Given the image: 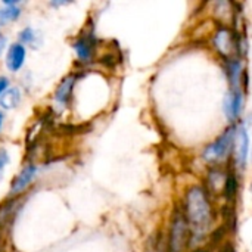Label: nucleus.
<instances>
[{
  "label": "nucleus",
  "instance_id": "f257e3e1",
  "mask_svg": "<svg viewBox=\"0 0 252 252\" xmlns=\"http://www.w3.org/2000/svg\"><path fill=\"white\" fill-rule=\"evenodd\" d=\"M185 219L196 232H205L213 223V207L201 186H192L185 196Z\"/></svg>",
  "mask_w": 252,
  "mask_h": 252
},
{
  "label": "nucleus",
  "instance_id": "f03ea898",
  "mask_svg": "<svg viewBox=\"0 0 252 252\" xmlns=\"http://www.w3.org/2000/svg\"><path fill=\"white\" fill-rule=\"evenodd\" d=\"M238 127L233 124L229 127L221 136H219L213 143L207 145L202 151V158L208 164H220L229 158L232 151H235V139H236Z\"/></svg>",
  "mask_w": 252,
  "mask_h": 252
},
{
  "label": "nucleus",
  "instance_id": "7ed1b4c3",
  "mask_svg": "<svg viewBox=\"0 0 252 252\" xmlns=\"http://www.w3.org/2000/svg\"><path fill=\"white\" fill-rule=\"evenodd\" d=\"M189 239L188 221L185 216L177 214L173 220L170 230V252H183Z\"/></svg>",
  "mask_w": 252,
  "mask_h": 252
},
{
  "label": "nucleus",
  "instance_id": "20e7f679",
  "mask_svg": "<svg viewBox=\"0 0 252 252\" xmlns=\"http://www.w3.org/2000/svg\"><path fill=\"white\" fill-rule=\"evenodd\" d=\"M213 44H214L216 50H217L223 58H226V59H230L233 49L238 46L236 41H235V38H233L232 31L227 30V28H220V30L216 32V35H214V38H213Z\"/></svg>",
  "mask_w": 252,
  "mask_h": 252
},
{
  "label": "nucleus",
  "instance_id": "39448f33",
  "mask_svg": "<svg viewBox=\"0 0 252 252\" xmlns=\"http://www.w3.org/2000/svg\"><path fill=\"white\" fill-rule=\"evenodd\" d=\"M244 109V90H230L224 99V112L229 121H236Z\"/></svg>",
  "mask_w": 252,
  "mask_h": 252
},
{
  "label": "nucleus",
  "instance_id": "423d86ee",
  "mask_svg": "<svg viewBox=\"0 0 252 252\" xmlns=\"http://www.w3.org/2000/svg\"><path fill=\"white\" fill-rule=\"evenodd\" d=\"M235 155H236V162L241 168L247 167L248 157H250V136L247 128L238 127L236 131V139H235Z\"/></svg>",
  "mask_w": 252,
  "mask_h": 252
},
{
  "label": "nucleus",
  "instance_id": "0eeeda50",
  "mask_svg": "<svg viewBox=\"0 0 252 252\" xmlns=\"http://www.w3.org/2000/svg\"><path fill=\"white\" fill-rule=\"evenodd\" d=\"M35 173H37V167L35 165H27V167H24L19 171V174L15 177V180L12 182V185H10V193L12 195H18V193L24 192L30 186V183L34 180Z\"/></svg>",
  "mask_w": 252,
  "mask_h": 252
},
{
  "label": "nucleus",
  "instance_id": "6e6552de",
  "mask_svg": "<svg viewBox=\"0 0 252 252\" xmlns=\"http://www.w3.org/2000/svg\"><path fill=\"white\" fill-rule=\"evenodd\" d=\"M25 56H27L25 46H22L21 43L12 44L6 55V66L9 68V71L18 72L25 62Z\"/></svg>",
  "mask_w": 252,
  "mask_h": 252
},
{
  "label": "nucleus",
  "instance_id": "1a4fd4ad",
  "mask_svg": "<svg viewBox=\"0 0 252 252\" xmlns=\"http://www.w3.org/2000/svg\"><path fill=\"white\" fill-rule=\"evenodd\" d=\"M227 77L230 83V90H238L242 89V74L244 68L239 59H229L227 62Z\"/></svg>",
  "mask_w": 252,
  "mask_h": 252
},
{
  "label": "nucleus",
  "instance_id": "9d476101",
  "mask_svg": "<svg viewBox=\"0 0 252 252\" xmlns=\"http://www.w3.org/2000/svg\"><path fill=\"white\" fill-rule=\"evenodd\" d=\"M72 47L81 61H89L93 55V40L87 35H83L78 40H75Z\"/></svg>",
  "mask_w": 252,
  "mask_h": 252
},
{
  "label": "nucleus",
  "instance_id": "9b49d317",
  "mask_svg": "<svg viewBox=\"0 0 252 252\" xmlns=\"http://www.w3.org/2000/svg\"><path fill=\"white\" fill-rule=\"evenodd\" d=\"M21 102V90L16 87L6 89L3 94L0 96V106L4 109H13Z\"/></svg>",
  "mask_w": 252,
  "mask_h": 252
},
{
  "label": "nucleus",
  "instance_id": "f8f14e48",
  "mask_svg": "<svg viewBox=\"0 0 252 252\" xmlns=\"http://www.w3.org/2000/svg\"><path fill=\"white\" fill-rule=\"evenodd\" d=\"M21 15V7L16 6V1H4V7L0 9V24L15 21Z\"/></svg>",
  "mask_w": 252,
  "mask_h": 252
},
{
  "label": "nucleus",
  "instance_id": "ddd939ff",
  "mask_svg": "<svg viewBox=\"0 0 252 252\" xmlns=\"http://www.w3.org/2000/svg\"><path fill=\"white\" fill-rule=\"evenodd\" d=\"M72 86H74V77H68L59 84V87L56 90V96H55L58 103H66L68 102V99L71 96Z\"/></svg>",
  "mask_w": 252,
  "mask_h": 252
},
{
  "label": "nucleus",
  "instance_id": "4468645a",
  "mask_svg": "<svg viewBox=\"0 0 252 252\" xmlns=\"http://www.w3.org/2000/svg\"><path fill=\"white\" fill-rule=\"evenodd\" d=\"M236 192H238V179H236L235 173L230 171V173L226 176L224 186H223V193H224V196H226L227 201H232V199L235 198Z\"/></svg>",
  "mask_w": 252,
  "mask_h": 252
},
{
  "label": "nucleus",
  "instance_id": "2eb2a0df",
  "mask_svg": "<svg viewBox=\"0 0 252 252\" xmlns=\"http://www.w3.org/2000/svg\"><path fill=\"white\" fill-rule=\"evenodd\" d=\"M34 38H35V32H34L32 28H30V27L24 28V30L19 32V40H21V44H22V46L32 43Z\"/></svg>",
  "mask_w": 252,
  "mask_h": 252
},
{
  "label": "nucleus",
  "instance_id": "dca6fc26",
  "mask_svg": "<svg viewBox=\"0 0 252 252\" xmlns=\"http://www.w3.org/2000/svg\"><path fill=\"white\" fill-rule=\"evenodd\" d=\"M7 162H9V155H7V152H6L4 149H0V179H1V176H3V171H4Z\"/></svg>",
  "mask_w": 252,
  "mask_h": 252
},
{
  "label": "nucleus",
  "instance_id": "f3484780",
  "mask_svg": "<svg viewBox=\"0 0 252 252\" xmlns=\"http://www.w3.org/2000/svg\"><path fill=\"white\" fill-rule=\"evenodd\" d=\"M7 86H9V80H7L6 77L0 75V96H1V94H3V92L7 89Z\"/></svg>",
  "mask_w": 252,
  "mask_h": 252
},
{
  "label": "nucleus",
  "instance_id": "a211bd4d",
  "mask_svg": "<svg viewBox=\"0 0 252 252\" xmlns=\"http://www.w3.org/2000/svg\"><path fill=\"white\" fill-rule=\"evenodd\" d=\"M4 46H6V38H4V37H0V55H1Z\"/></svg>",
  "mask_w": 252,
  "mask_h": 252
},
{
  "label": "nucleus",
  "instance_id": "6ab92c4d",
  "mask_svg": "<svg viewBox=\"0 0 252 252\" xmlns=\"http://www.w3.org/2000/svg\"><path fill=\"white\" fill-rule=\"evenodd\" d=\"M3 120H4L3 112H0V131H1V126H3Z\"/></svg>",
  "mask_w": 252,
  "mask_h": 252
},
{
  "label": "nucleus",
  "instance_id": "aec40b11",
  "mask_svg": "<svg viewBox=\"0 0 252 252\" xmlns=\"http://www.w3.org/2000/svg\"><path fill=\"white\" fill-rule=\"evenodd\" d=\"M193 252H210V251H207V250H195Z\"/></svg>",
  "mask_w": 252,
  "mask_h": 252
},
{
  "label": "nucleus",
  "instance_id": "412c9836",
  "mask_svg": "<svg viewBox=\"0 0 252 252\" xmlns=\"http://www.w3.org/2000/svg\"><path fill=\"white\" fill-rule=\"evenodd\" d=\"M0 248H1V244H0Z\"/></svg>",
  "mask_w": 252,
  "mask_h": 252
}]
</instances>
